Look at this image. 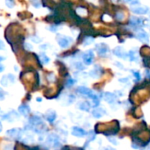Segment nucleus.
Returning a JSON list of instances; mask_svg holds the SVG:
<instances>
[{"mask_svg":"<svg viewBox=\"0 0 150 150\" xmlns=\"http://www.w3.org/2000/svg\"><path fill=\"white\" fill-rule=\"evenodd\" d=\"M77 91L79 92V93H80L81 95H83V96H87V97H88V98H93L96 94L94 93L93 91H92L90 89H88V88H87V87H79L78 89H77Z\"/></svg>","mask_w":150,"mask_h":150,"instance_id":"nucleus-1","label":"nucleus"},{"mask_svg":"<svg viewBox=\"0 0 150 150\" xmlns=\"http://www.w3.org/2000/svg\"><path fill=\"white\" fill-rule=\"evenodd\" d=\"M71 39L68 38L66 36H59L57 38V42H59V46L63 48H65L67 47H69V45L71 43Z\"/></svg>","mask_w":150,"mask_h":150,"instance_id":"nucleus-2","label":"nucleus"},{"mask_svg":"<svg viewBox=\"0 0 150 150\" xmlns=\"http://www.w3.org/2000/svg\"><path fill=\"white\" fill-rule=\"evenodd\" d=\"M21 130L19 128H13V129H11L9 131L6 132V134L11 138V139H19L20 136L21 135Z\"/></svg>","mask_w":150,"mask_h":150,"instance_id":"nucleus-3","label":"nucleus"},{"mask_svg":"<svg viewBox=\"0 0 150 150\" xmlns=\"http://www.w3.org/2000/svg\"><path fill=\"white\" fill-rule=\"evenodd\" d=\"M47 142L50 146L51 147H59L60 146V142L59 141V139H57V137L54 134H51L48 137V139H47Z\"/></svg>","mask_w":150,"mask_h":150,"instance_id":"nucleus-4","label":"nucleus"},{"mask_svg":"<svg viewBox=\"0 0 150 150\" xmlns=\"http://www.w3.org/2000/svg\"><path fill=\"white\" fill-rule=\"evenodd\" d=\"M93 60H94V53L93 51H87V53H85L83 54V61L84 62L87 64V65H90L92 62H93Z\"/></svg>","mask_w":150,"mask_h":150,"instance_id":"nucleus-5","label":"nucleus"},{"mask_svg":"<svg viewBox=\"0 0 150 150\" xmlns=\"http://www.w3.org/2000/svg\"><path fill=\"white\" fill-rule=\"evenodd\" d=\"M72 134L76 137H83L87 134V133L82 128L78 127V126H74L72 130Z\"/></svg>","mask_w":150,"mask_h":150,"instance_id":"nucleus-6","label":"nucleus"},{"mask_svg":"<svg viewBox=\"0 0 150 150\" xmlns=\"http://www.w3.org/2000/svg\"><path fill=\"white\" fill-rule=\"evenodd\" d=\"M103 98H104V100L109 104H113L117 100V97L113 93H110V92H105L104 95H103Z\"/></svg>","mask_w":150,"mask_h":150,"instance_id":"nucleus-7","label":"nucleus"},{"mask_svg":"<svg viewBox=\"0 0 150 150\" xmlns=\"http://www.w3.org/2000/svg\"><path fill=\"white\" fill-rule=\"evenodd\" d=\"M147 7H142V6H137V7H133L132 11L136 14H146L148 11Z\"/></svg>","mask_w":150,"mask_h":150,"instance_id":"nucleus-8","label":"nucleus"},{"mask_svg":"<svg viewBox=\"0 0 150 150\" xmlns=\"http://www.w3.org/2000/svg\"><path fill=\"white\" fill-rule=\"evenodd\" d=\"M30 124L32 125H34V127L36 128V127H37V126H39L42 124V120L40 117L34 116L33 118L30 119Z\"/></svg>","mask_w":150,"mask_h":150,"instance_id":"nucleus-9","label":"nucleus"},{"mask_svg":"<svg viewBox=\"0 0 150 150\" xmlns=\"http://www.w3.org/2000/svg\"><path fill=\"white\" fill-rule=\"evenodd\" d=\"M105 113H106L105 110H103L102 108H96V109H95L93 112H92L93 116L95 118H96V119H99V118L102 117Z\"/></svg>","mask_w":150,"mask_h":150,"instance_id":"nucleus-10","label":"nucleus"},{"mask_svg":"<svg viewBox=\"0 0 150 150\" xmlns=\"http://www.w3.org/2000/svg\"><path fill=\"white\" fill-rule=\"evenodd\" d=\"M113 53H114V54H116L117 56L120 57V58H124V59L126 58V56H127V54H125L124 49L122 48H120V47H118V48H115Z\"/></svg>","mask_w":150,"mask_h":150,"instance_id":"nucleus-11","label":"nucleus"},{"mask_svg":"<svg viewBox=\"0 0 150 150\" xmlns=\"http://www.w3.org/2000/svg\"><path fill=\"white\" fill-rule=\"evenodd\" d=\"M97 51H98V54L100 55H104L108 51H109V48L108 47L105 45V44H100V45H97Z\"/></svg>","mask_w":150,"mask_h":150,"instance_id":"nucleus-12","label":"nucleus"},{"mask_svg":"<svg viewBox=\"0 0 150 150\" xmlns=\"http://www.w3.org/2000/svg\"><path fill=\"white\" fill-rule=\"evenodd\" d=\"M137 37L142 42H148L149 41V38H148V35L147 34V33L143 32V31H141L137 33Z\"/></svg>","mask_w":150,"mask_h":150,"instance_id":"nucleus-13","label":"nucleus"},{"mask_svg":"<svg viewBox=\"0 0 150 150\" xmlns=\"http://www.w3.org/2000/svg\"><path fill=\"white\" fill-rule=\"evenodd\" d=\"M19 112H20V114H22L23 116H28V113H29V112H30V109H29V107L28 106H26V105H22V106H20V108H19Z\"/></svg>","mask_w":150,"mask_h":150,"instance_id":"nucleus-14","label":"nucleus"},{"mask_svg":"<svg viewBox=\"0 0 150 150\" xmlns=\"http://www.w3.org/2000/svg\"><path fill=\"white\" fill-rule=\"evenodd\" d=\"M46 118H47V120L49 122H53L56 119V118H57L56 112L54 111H49L47 115H46Z\"/></svg>","mask_w":150,"mask_h":150,"instance_id":"nucleus-15","label":"nucleus"},{"mask_svg":"<svg viewBox=\"0 0 150 150\" xmlns=\"http://www.w3.org/2000/svg\"><path fill=\"white\" fill-rule=\"evenodd\" d=\"M130 23L133 26H142V20L138 18H135V17H133L131 19Z\"/></svg>","mask_w":150,"mask_h":150,"instance_id":"nucleus-16","label":"nucleus"},{"mask_svg":"<svg viewBox=\"0 0 150 150\" xmlns=\"http://www.w3.org/2000/svg\"><path fill=\"white\" fill-rule=\"evenodd\" d=\"M79 109L82 110V111H85V112H88L89 109H90V106L87 102H83L79 105Z\"/></svg>","mask_w":150,"mask_h":150,"instance_id":"nucleus-17","label":"nucleus"},{"mask_svg":"<svg viewBox=\"0 0 150 150\" xmlns=\"http://www.w3.org/2000/svg\"><path fill=\"white\" fill-rule=\"evenodd\" d=\"M128 56L130 57V60H131V61H136V60L138 59L137 53H136L135 51H133V50H131V51L129 52Z\"/></svg>","mask_w":150,"mask_h":150,"instance_id":"nucleus-18","label":"nucleus"},{"mask_svg":"<svg viewBox=\"0 0 150 150\" xmlns=\"http://www.w3.org/2000/svg\"><path fill=\"white\" fill-rule=\"evenodd\" d=\"M41 58H42V62L44 64L48 63V62H50V58H49V57L46 56V54H41Z\"/></svg>","mask_w":150,"mask_h":150,"instance_id":"nucleus-19","label":"nucleus"},{"mask_svg":"<svg viewBox=\"0 0 150 150\" xmlns=\"http://www.w3.org/2000/svg\"><path fill=\"white\" fill-rule=\"evenodd\" d=\"M144 65L150 68V56L144 58Z\"/></svg>","mask_w":150,"mask_h":150,"instance_id":"nucleus-20","label":"nucleus"},{"mask_svg":"<svg viewBox=\"0 0 150 150\" xmlns=\"http://www.w3.org/2000/svg\"><path fill=\"white\" fill-rule=\"evenodd\" d=\"M92 42H93V38H86L83 44H84V46H87V45L91 44Z\"/></svg>","mask_w":150,"mask_h":150,"instance_id":"nucleus-21","label":"nucleus"},{"mask_svg":"<svg viewBox=\"0 0 150 150\" xmlns=\"http://www.w3.org/2000/svg\"><path fill=\"white\" fill-rule=\"evenodd\" d=\"M133 75H134V76H135V78H136V80H137V81H140V80H141V75H140V73H139V72H137V71H133Z\"/></svg>","mask_w":150,"mask_h":150,"instance_id":"nucleus-22","label":"nucleus"},{"mask_svg":"<svg viewBox=\"0 0 150 150\" xmlns=\"http://www.w3.org/2000/svg\"><path fill=\"white\" fill-rule=\"evenodd\" d=\"M124 18V15L123 13H118L117 14V19H118V20H123Z\"/></svg>","mask_w":150,"mask_h":150,"instance_id":"nucleus-23","label":"nucleus"},{"mask_svg":"<svg viewBox=\"0 0 150 150\" xmlns=\"http://www.w3.org/2000/svg\"><path fill=\"white\" fill-rule=\"evenodd\" d=\"M95 138H96V135H95V133H90V137H88V141H93V140H95Z\"/></svg>","mask_w":150,"mask_h":150,"instance_id":"nucleus-24","label":"nucleus"},{"mask_svg":"<svg viewBox=\"0 0 150 150\" xmlns=\"http://www.w3.org/2000/svg\"><path fill=\"white\" fill-rule=\"evenodd\" d=\"M31 40H32L34 42H36V43H39V42L41 41V39H39L38 37H36V36H34V37H32Z\"/></svg>","mask_w":150,"mask_h":150,"instance_id":"nucleus-25","label":"nucleus"},{"mask_svg":"<svg viewBox=\"0 0 150 150\" xmlns=\"http://www.w3.org/2000/svg\"><path fill=\"white\" fill-rule=\"evenodd\" d=\"M126 1L129 2L132 5H136V4L139 3V0H126Z\"/></svg>","mask_w":150,"mask_h":150,"instance_id":"nucleus-26","label":"nucleus"},{"mask_svg":"<svg viewBox=\"0 0 150 150\" xmlns=\"http://www.w3.org/2000/svg\"><path fill=\"white\" fill-rule=\"evenodd\" d=\"M76 68H79V70H83V68H84V67L82 66V64L79 63V62H77V63H76Z\"/></svg>","mask_w":150,"mask_h":150,"instance_id":"nucleus-27","label":"nucleus"},{"mask_svg":"<svg viewBox=\"0 0 150 150\" xmlns=\"http://www.w3.org/2000/svg\"><path fill=\"white\" fill-rule=\"evenodd\" d=\"M1 49H5V44L1 40H0V50Z\"/></svg>","mask_w":150,"mask_h":150,"instance_id":"nucleus-28","label":"nucleus"},{"mask_svg":"<svg viewBox=\"0 0 150 150\" xmlns=\"http://www.w3.org/2000/svg\"><path fill=\"white\" fill-rule=\"evenodd\" d=\"M109 141H111L114 145H117L118 144V142H117V141L115 140V139H112V138H109Z\"/></svg>","mask_w":150,"mask_h":150,"instance_id":"nucleus-29","label":"nucleus"},{"mask_svg":"<svg viewBox=\"0 0 150 150\" xmlns=\"http://www.w3.org/2000/svg\"><path fill=\"white\" fill-rule=\"evenodd\" d=\"M57 28L56 27H51L50 28V31H52V32H56V31H57Z\"/></svg>","mask_w":150,"mask_h":150,"instance_id":"nucleus-30","label":"nucleus"},{"mask_svg":"<svg viewBox=\"0 0 150 150\" xmlns=\"http://www.w3.org/2000/svg\"><path fill=\"white\" fill-rule=\"evenodd\" d=\"M5 98V95L3 94V93H1V92H0V100H3Z\"/></svg>","mask_w":150,"mask_h":150,"instance_id":"nucleus-31","label":"nucleus"},{"mask_svg":"<svg viewBox=\"0 0 150 150\" xmlns=\"http://www.w3.org/2000/svg\"><path fill=\"white\" fill-rule=\"evenodd\" d=\"M72 80H73V79H69V85H70V84H72V85H73V84L75 83L74 81H72Z\"/></svg>","mask_w":150,"mask_h":150,"instance_id":"nucleus-32","label":"nucleus"},{"mask_svg":"<svg viewBox=\"0 0 150 150\" xmlns=\"http://www.w3.org/2000/svg\"><path fill=\"white\" fill-rule=\"evenodd\" d=\"M4 68H4V66H3L1 63H0V72H2V71L4 70Z\"/></svg>","mask_w":150,"mask_h":150,"instance_id":"nucleus-33","label":"nucleus"},{"mask_svg":"<svg viewBox=\"0 0 150 150\" xmlns=\"http://www.w3.org/2000/svg\"><path fill=\"white\" fill-rule=\"evenodd\" d=\"M102 150H115V149L111 148V147H107V148H104V149H102Z\"/></svg>","mask_w":150,"mask_h":150,"instance_id":"nucleus-34","label":"nucleus"},{"mask_svg":"<svg viewBox=\"0 0 150 150\" xmlns=\"http://www.w3.org/2000/svg\"><path fill=\"white\" fill-rule=\"evenodd\" d=\"M5 58V57H3V56H0V62H1V61H4Z\"/></svg>","mask_w":150,"mask_h":150,"instance_id":"nucleus-35","label":"nucleus"},{"mask_svg":"<svg viewBox=\"0 0 150 150\" xmlns=\"http://www.w3.org/2000/svg\"><path fill=\"white\" fill-rule=\"evenodd\" d=\"M2 131V125H1V123H0V132Z\"/></svg>","mask_w":150,"mask_h":150,"instance_id":"nucleus-36","label":"nucleus"},{"mask_svg":"<svg viewBox=\"0 0 150 150\" xmlns=\"http://www.w3.org/2000/svg\"><path fill=\"white\" fill-rule=\"evenodd\" d=\"M148 150H150V148H149V149H148Z\"/></svg>","mask_w":150,"mask_h":150,"instance_id":"nucleus-37","label":"nucleus"}]
</instances>
